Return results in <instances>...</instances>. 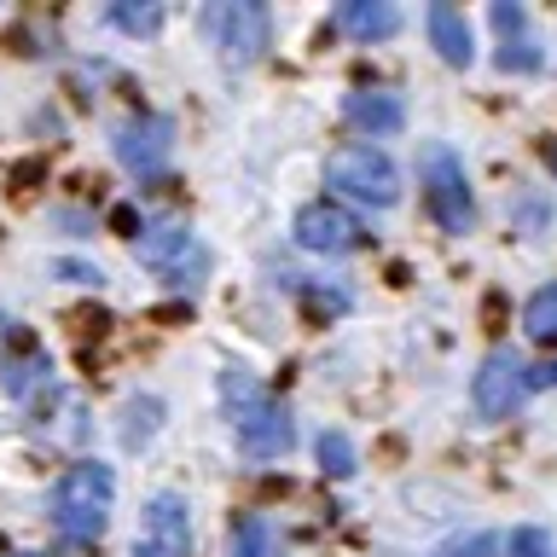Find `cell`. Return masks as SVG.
Returning <instances> with one entry per match:
<instances>
[{"mask_svg":"<svg viewBox=\"0 0 557 557\" xmlns=\"http://www.w3.org/2000/svg\"><path fill=\"white\" fill-rule=\"evenodd\" d=\"M221 400H226V418H233V435H238V453H244V459L268 465V459H285V453L296 447L290 412L278 407V400L261 389V383L244 372V366L221 372Z\"/></svg>","mask_w":557,"mask_h":557,"instance_id":"cell-1","label":"cell"},{"mask_svg":"<svg viewBox=\"0 0 557 557\" xmlns=\"http://www.w3.org/2000/svg\"><path fill=\"white\" fill-rule=\"evenodd\" d=\"M111 505H116V470L99 459H76L52 487V529L70 546H94L111 529Z\"/></svg>","mask_w":557,"mask_h":557,"instance_id":"cell-2","label":"cell"},{"mask_svg":"<svg viewBox=\"0 0 557 557\" xmlns=\"http://www.w3.org/2000/svg\"><path fill=\"white\" fill-rule=\"evenodd\" d=\"M418 181H424V203L442 233H470V221H476V203H470V181H465V157L442 146V139H430L424 151H418Z\"/></svg>","mask_w":557,"mask_h":557,"instance_id":"cell-3","label":"cell"},{"mask_svg":"<svg viewBox=\"0 0 557 557\" xmlns=\"http://www.w3.org/2000/svg\"><path fill=\"white\" fill-rule=\"evenodd\" d=\"M325 186H337L343 198H360L372 209H389L400 198V169L372 139H355V146H337L325 157Z\"/></svg>","mask_w":557,"mask_h":557,"instance_id":"cell-4","label":"cell"},{"mask_svg":"<svg viewBox=\"0 0 557 557\" xmlns=\"http://www.w3.org/2000/svg\"><path fill=\"white\" fill-rule=\"evenodd\" d=\"M215 24V47H221V64H256L261 52H268V35H273V17L261 0H226V7L209 17Z\"/></svg>","mask_w":557,"mask_h":557,"instance_id":"cell-5","label":"cell"},{"mask_svg":"<svg viewBox=\"0 0 557 557\" xmlns=\"http://www.w3.org/2000/svg\"><path fill=\"white\" fill-rule=\"evenodd\" d=\"M128 557H191V505L181 494H151L146 499V522Z\"/></svg>","mask_w":557,"mask_h":557,"instance_id":"cell-6","label":"cell"},{"mask_svg":"<svg viewBox=\"0 0 557 557\" xmlns=\"http://www.w3.org/2000/svg\"><path fill=\"white\" fill-rule=\"evenodd\" d=\"M290 233H296V244H302V250H313V256H348V250H360V244H366V226L348 215V209L325 203V198L296 209Z\"/></svg>","mask_w":557,"mask_h":557,"instance_id":"cell-7","label":"cell"},{"mask_svg":"<svg viewBox=\"0 0 557 557\" xmlns=\"http://www.w3.org/2000/svg\"><path fill=\"white\" fill-rule=\"evenodd\" d=\"M522 395H529V372H522V360L511 355V348L487 355L482 372L470 377V400H476L482 418H511L522 407Z\"/></svg>","mask_w":557,"mask_h":557,"instance_id":"cell-8","label":"cell"},{"mask_svg":"<svg viewBox=\"0 0 557 557\" xmlns=\"http://www.w3.org/2000/svg\"><path fill=\"white\" fill-rule=\"evenodd\" d=\"M169 151H174V122L169 116H134L116 128V157H122V169H134V174H157L169 163Z\"/></svg>","mask_w":557,"mask_h":557,"instance_id":"cell-9","label":"cell"},{"mask_svg":"<svg viewBox=\"0 0 557 557\" xmlns=\"http://www.w3.org/2000/svg\"><path fill=\"white\" fill-rule=\"evenodd\" d=\"M343 111H348V122H355L360 134H372V139L407 128V104H400V94H383V87H355Z\"/></svg>","mask_w":557,"mask_h":557,"instance_id":"cell-10","label":"cell"},{"mask_svg":"<svg viewBox=\"0 0 557 557\" xmlns=\"http://www.w3.org/2000/svg\"><path fill=\"white\" fill-rule=\"evenodd\" d=\"M424 29H430V47L442 52V59L453 70H465L470 59H476V41H470V17L459 7H447V0H435V7L424 12Z\"/></svg>","mask_w":557,"mask_h":557,"instance_id":"cell-11","label":"cell"},{"mask_svg":"<svg viewBox=\"0 0 557 557\" xmlns=\"http://www.w3.org/2000/svg\"><path fill=\"white\" fill-rule=\"evenodd\" d=\"M134 256H139V268L181 273V268H186V256H203V250H198V238H191L186 226H151V233H139Z\"/></svg>","mask_w":557,"mask_h":557,"instance_id":"cell-12","label":"cell"},{"mask_svg":"<svg viewBox=\"0 0 557 557\" xmlns=\"http://www.w3.org/2000/svg\"><path fill=\"white\" fill-rule=\"evenodd\" d=\"M337 29H348L355 41H389V35L400 29V12L389 7V0H348V7L337 12Z\"/></svg>","mask_w":557,"mask_h":557,"instance_id":"cell-13","label":"cell"},{"mask_svg":"<svg viewBox=\"0 0 557 557\" xmlns=\"http://www.w3.org/2000/svg\"><path fill=\"white\" fill-rule=\"evenodd\" d=\"M278 540H273V522L261 511H244L233 517V529H226V557H273Z\"/></svg>","mask_w":557,"mask_h":557,"instance_id":"cell-14","label":"cell"},{"mask_svg":"<svg viewBox=\"0 0 557 557\" xmlns=\"http://www.w3.org/2000/svg\"><path fill=\"white\" fill-rule=\"evenodd\" d=\"M157 424H163V400H157V395H134L128 407H122V447H128V453L151 447Z\"/></svg>","mask_w":557,"mask_h":557,"instance_id":"cell-15","label":"cell"},{"mask_svg":"<svg viewBox=\"0 0 557 557\" xmlns=\"http://www.w3.org/2000/svg\"><path fill=\"white\" fill-rule=\"evenodd\" d=\"M494 64L505 70V76H529V70H540V41L529 35V24H522V29H505V35H499V52H494Z\"/></svg>","mask_w":557,"mask_h":557,"instance_id":"cell-16","label":"cell"},{"mask_svg":"<svg viewBox=\"0 0 557 557\" xmlns=\"http://www.w3.org/2000/svg\"><path fill=\"white\" fill-rule=\"evenodd\" d=\"M313 453H320L325 476H337V482H348V476L360 470V453H355V442H348L343 430H320V442H313Z\"/></svg>","mask_w":557,"mask_h":557,"instance_id":"cell-17","label":"cell"},{"mask_svg":"<svg viewBox=\"0 0 557 557\" xmlns=\"http://www.w3.org/2000/svg\"><path fill=\"white\" fill-rule=\"evenodd\" d=\"M522 331H529L534 343H557V285H540L529 296V308H522Z\"/></svg>","mask_w":557,"mask_h":557,"instance_id":"cell-18","label":"cell"},{"mask_svg":"<svg viewBox=\"0 0 557 557\" xmlns=\"http://www.w3.org/2000/svg\"><path fill=\"white\" fill-rule=\"evenodd\" d=\"M47 372H52V366H47V355H24V360H0V389L24 400V395L35 389V383H47Z\"/></svg>","mask_w":557,"mask_h":557,"instance_id":"cell-19","label":"cell"},{"mask_svg":"<svg viewBox=\"0 0 557 557\" xmlns=\"http://www.w3.org/2000/svg\"><path fill=\"white\" fill-rule=\"evenodd\" d=\"M111 24L122 35H157L163 29V7H134V0H122V7H111Z\"/></svg>","mask_w":557,"mask_h":557,"instance_id":"cell-20","label":"cell"},{"mask_svg":"<svg viewBox=\"0 0 557 557\" xmlns=\"http://www.w3.org/2000/svg\"><path fill=\"white\" fill-rule=\"evenodd\" d=\"M505 557H557V540L546 529H511L505 540Z\"/></svg>","mask_w":557,"mask_h":557,"instance_id":"cell-21","label":"cell"},{"mask_svg":"<svg viewBox=\"0 0 557 557\" xmlns=\"http://www.w3.org/2000/svg\"><path fill=\"white\" fill-rule=\"evenodd\" d=\"M52 273H59V278H70V285H104V273L94 268V261H52Z\"/></svg>","mask_w":557,"mask_h":557,"instance_id":"cell-22","label":"cell"},{"mask_svg":"<svg viewBox=\"0 0 557 557\" xmlns=\"http://www.w3.org/2000/svg\"><path fill=\"white\" fill-rule=\"evenodd\" d=\"M487 17H494V29H499V35H505V29H522V24H529V12H522L517 0H494V12H487Z\"/></svg>","mask_w":557,"mask_h":557,"instance_id":"cell-23","label":"cell"},{"mask_svg":"<svg viewBox=\"0 0 557 557\" xmlns=\"http://www.w3.org/2000/svg\"><path fill=\"white\" fill-rule=\"evenodd\" d=\"M552 383H557V360H546V366L529 372V389H552Z\"/></svg>","mask_w":557,"mask_h":557,"instance_id":"cell-24","label":"cell"},{"mask_svg":"<svg viewBox=\"0 0 557 557\" xmlns=\"http://www.w3.org/2000/svg\"><path fill=\"white\" fill-rule=\"evenodd\" d=\"M546 163H552V174H557V146H552V151H546Z\"/></svg>","mask_w":557,"mask_h":557,"instance_id":"cell-25","label":"cell"},{"mask_svg":"<svg viewBox=\"0 0 557 557\" xmlns=\"http://www.w3.org/2000/svg\"><path fill=\"white\" fill-rule=\"evenodd\" d=\"M17 557H35V552H17Z\"/></svg>","mask_w":557,"mask_h":557,"instance_id":"cell-26","label":"cell"}]
</instances>
